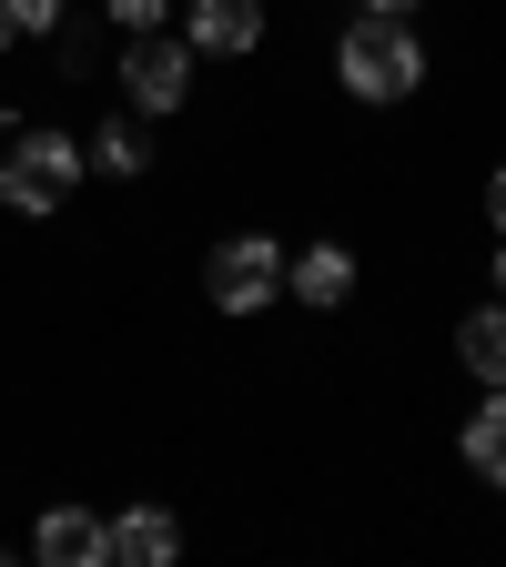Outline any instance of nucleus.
Listing matches in <instances>:
<instances>
[{"mask_svg":"<svg viewBox=\"0 0 506 567\" xmlns=\"http://www.w3.org/2000/svg\"><path fill=\"white\" fill-rule=\"evenodd\" d=\"M334 82H344L354 102H405V92H425V41H415V21L354 11L344 41H334Z\"/></svg>","mask_w":506,"mask_h":567,"instance_id":"nucleus-1","label":"nucleus"},{"mask_svg":"<svg viewBox=\"0 0 506 567\" xmlns=\"http://www.w3.org/2000/svg\"><path fill=\"white\" fill-rule=\"evenodd\" d=\"M71 193H82V132H21L11 142V153H0V203H11V213H31V224H41V213H61Z\"/></svg>","mask_w":506,"mask_h":567,"instance_id":"nucleus-2","label":"nucleus"},{"mask_svg":"<svg viewBox=\"0 0 506 567\" xmlns=\"http://www.w3.org/2000/svg\"><path fill=\"white\" fill-rule=\"evenodd\" d=\"M203 305L213 315H264V305H283V244L273 234H234V244H213L203 254Z\"/></svg>","mask_w":506,"mask_h":567,"instance_id":"nucleus-3","label":"nucleus"},{"mask_svg":"<svg viewBox=\"0 0 506 567\" xmlns=\"http://www.w3.org/2000/svg\"><path fill=\"white\" fill-rule=\"evenodd\" d=\"M193 61H203V51H193L183 31H132V41H122V102H132L142 122H173V112L193 102Z\"/></svg>","mask_w":506,"mask_h":567,"instance_id":"nucleus-4","label":"nucleus"},{"mask_svg":"<svg viewBox=\"0 0 506 567\" xmlns=\"http://www.w3.org/2000/svg\"><path fill=\"white\" fill-rule=\"evenodd\" d=\"M102 557H112V567H173V557H183L173 507H163V496H132V507H112V517H102Z\"/></svg>","mask_w":506,"mask_h":567,"instance_id":"nucleus-5","label":"nucleus"},{"mask_svg":"<svg viewBox=\"0 0 506 567\" xmlns=\"http://www.w3.org/2000/svg\"><path fill=\"white\" fill-rule=\"evenodd\" d=\"M183 41L213 61H244L264 41V0H183Z\"/></svg>","mask_w":506,"mask_h":567,"instance_id":"nucleus-6","label":"nucleus"},{"mask_svg":"<svg viewBox=\"0 0 506 567\" xmlns=\"http://www.w3.org/2000/svg\"><path fill=\"white\" fill-rule=\"evenodd\" d=\"M283 295L314 305V315L354 305V254H344V244H304V254H283Z\"/></svg>","mask_w":506,"mask_h":567,"instance_id":"nucleus-7","label":"nucleus"},{"mask_svg":"<svg viewBox=\"0 0 506 567\" xmlns=\"http://www.w3.org/2000/svg\"><path fill=\"white\" fill-rule=\"evenodd\" d=\"M31 557H41V567H112V557H102V517H92V507H41Z\"/></svg>","mask_w":506,"mask_h":567,"instance_id":"nucleus-8","label":"nucleus"},{"mask_svg":"<svg viewBox=\"0 0 506 567\" xmlns=\"http://www.w3.org/2000/svg\"><path fill=\"white\" fill-rule=\"evenodd\" d=\"M456 456H466V466H476L486 486H506V385H486V395H476V415H466Z\"/></svg>","mask_w":506,"mask_h":567,"instance_id":"nucleus-9","label":"nucleus"},{"mask_svg":"<svg viewBox=\"0 0 506 567\" xmlns=\"http://www.w3.org/2000/svg\"><path fill=\"white\" fill-rule=\"evenodd\" d=\"M82 163H92V173H112V183H142V173H153V142H142V112L102 122V132L82 142Z\"/></svg>","mask_w":506,"mask_h":567,"instance_id":"nucleus-10","label":"nucleus"},{"mask_svg":"<svg viewBox=\"0 0 506 567\" xmlns=\"http://www.w3.org/2000/svg\"><path fill=\"white\" fill-rule=\"evenodd\" d=\"M456 365H466L476 385H506V305H476V315L456 324Z\"/></svg>","mask_w":506,"mask_h":567,"instance_id":"nucleus-11","label":"nucleus"},{"mask_svg":"<svg viewBox=\"0 0 506 567\" xmlns=\"http://www.w3.org/2000/svg\"><path fill=\"white\" fill-rule=\"evenodd\" d=\"M61 11H71V0H0V51H11V41H51Z\"/></svg>","mask_w":506,"mask_h":567,"instance_id":"nucleus-12","label":"nucleus"},{"mask_svg":"<svg viewBox=\"0 0 506 567\" xmlns=\"http://www.w3.org/2000/svg\"><path fill=\"white\" fill-rule=\"evenodd\" d=\"M102 11H112L122 41H132V31H163V21H173V0H102Z\"/></svg>","mask_w":506,"mask_h":567,"instance_id":"nucleus-13","label":"nucleus"},{"mask_svg":"<svg viewBox=\"0 0 506 567\" xmlns=\"http://www.w3.org/2000/svg\"><path fill=\"white\" fill-rule=\"evenodd\" d=\"M486 224H496V234H506V163H496V173H486Z\"/></svg>","mask_w":506,"mask_h":567,"instance_id":"nucleus-14","label":"nucleus"},{"mask_svg":"<svg viewBox=\"0 0 506 567\" xmlns=\"http://www.w3.org/2000/svg\"><path fill=\"white\" fill-rule=\"evenodd\" d=\"M365 11H395V21H405V11H415V0H365Z\"/></svg>","mask_w":506,"mask_h":567,"instance_id":"nucleus-15","label":"nucleus"},{"mask_svg":"<svg viewBox=\"0 0 506 567\" xmlns=\"http://www.w3.org/2000/svg\"><path fill=\"white\" fill-rule=\"evenodd\" d=\"M496 284H506V234H496Z\"/></svg>","mask_w":506,"mask_h":567,"instance_id":"nucleus-16","label":"nucleus"}]
</instances>
